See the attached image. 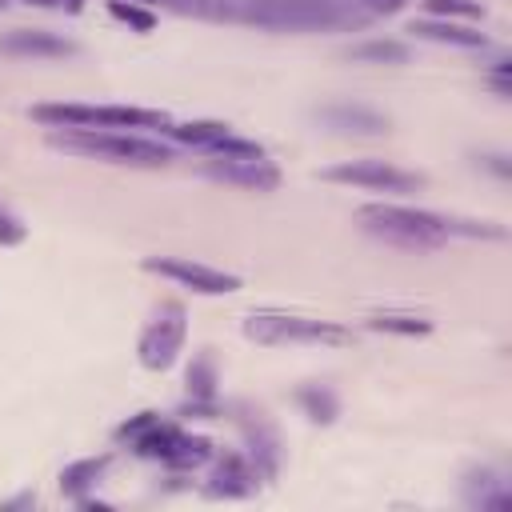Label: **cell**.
Returning <instances> with one entry per match:
<instances>
[{
	"mask_svg": "<svg viewBox=\"0 0 512 512\" xmlns=\"http://www.w3.org/2000/svg\"><path fill=\"white\" fill-rule=\"evenodd\" d=\"M356 220L368 236L392 244V248H408V252H436L444 248L452 236H488L500 240L504 228H492L484 220H452L428 208H408V204H360Z\"/></svg>",
	"mask_w": 512,
	"mask_h": 512,
	"instance_id": "obj_1",
	"label": "cell"
},
{
	"mask_svg": "<svg viewBox=\"0 0 512 512\" xmlns=\"http://www.w3.org/2000/svg\"><path fill=\"white\" fill-rule=\"evenodd\" d=\"M48 144L76 156L104 160V164H128V168H164L172 160L164 144L136 132H116V128H52Z\"/></svg>",
	"mask_w": 512,
	"mask_h": 512,
	"instance_id": "obj_2",
	"label": "cell"
},
{
	"mask_svg": "<svg viewBox=\"0 0 512 512\" xmlns=\"http://www.w3.org/2000/svg\"><path fill=\"white\" fill-rule=\"evenodd\" d=\"M244 336L264 344V348H284V344H316V348H344L352 344V328L336 324V320H320V316H304V312H252L244 316Z\"/></svg>",
	"mask_w": 512,
	"mask_h": 512,
	"instance_id": "obj_3",
	"label": "cell"
},
{
	"mask_svg": "<svg viewBox=\"0 0 512 512\" xmlns=\"http://www.w3.org/2000/svg\"><path fill=\"white\" fill-rule=\"evenodd\" d=\"M32 120L48 128H168L172 120L152 108H128V104H36Z\"/></svg>",
	"mask_w": 512,
	"mask_h": 512,
	"instance_id": "obj_4",
	"label": "cell"
},
{
	"mask_svg": "<svg viewBox=\"0 0 512 512\" xmlns=\"http://www.w3.org/2000/svg\"><path fill=\"white\" fill-rule=\"evenodd\" d=\"M184 340H188V312H184V304L164 300L148 316V324L140 328V336H136V360H140V368L168 372L180 360Z\"/></svg>",
	"mask_w": 512,
	"mask_h": 512,
	"instance_id": "obj_5",
	"label": "cell"
},
{
	"mask_svg": "<svg viewBox=\"0 0 512 512\" xmlns=\"http://www.w3.org/2000/svg\"><path fill=\"white\" fill-rule=\"evenodd\" d=\"M240 16L272 32H320L340 24V4L336 0H248Z\"/></svg>",
	"mask_w": 512,
	"mask_h": 512,
	"instance_id": "obj_6",
	"label": "cell"
},
{
	"mask_svg": "<svg viewBox=\"0 0 512 512\" xmlns=\"http://www.w3.org/2000/svg\"><path fill=\"white\" fill-rule=\"evenodd\" d=\"M140 268L152 272V276H164L180 288H192L196 296H228V292L240 288L236 272H224V268H212V264H200V260H188V256H144Z\"/></svg>",
	"mask_w": 512,
	"mask_h": 512,
	"instance_id": "obj_7",
	"label": "cell"
},
{
	"mask_svg": "<svg viewBox=\"0 0 512 512\" xmlns=\"http://www.w3.org/2000/svg\"><path fill=\"white\" fill-rule=\"evenodd\" d=\"M328 184H348V188H368V192H416L424 188V176L404 172L388 160H340L320 172Z\"/></svg>",
	"mask_w": 512,
	"mask_h": 512,
	"instance_id": "obj_8",
	"label": "cell"
},
{
	"mask_svg": "<svg viewBox=\"0 0 512 512\" xmlns=\"http://www.w3.org/2000/svg\"><path fill=\"white\" fill-rule=\"evenodd\" d=\"M204 176L220 180V184L248 188V192L280 188V168L268 160V152H256V156H208L204 160Z\"/></svg>",
	"mask_w": 512,
	"mask_h": 512,
	"instance_id": "obj_9",
	"label": "cell"
},
{
	"mask_svg": "<svg viewBox=\"0 0 512 512\" xmlns=\"http://www.w3.org/2000/svg\"><path fill=\"white\" fill-rule=\"evenodd\" d=\"M260 472L248 456H236V452H224L216 456L212 452V468H208V480H204V496L212 500H240V496H252L260 488Z\"/></svg>",
	"mask_w": 512,
	"mask_h": 512,
	"instance_id": "obj_10",
	"label": "cell"
},
{
	"mask_svg": "<svg viewBox=\"0 0 512 512\" xmlns=\"http://www.w3.org/2000/svg\"><path fill=\"white\" fill-rule=\"evenodd\" d=\"M320 124L340 136H380L388 132V116L364 104H328L320 108Z\"/></svg>",
	"mask_w": 512,
	"mask_h": 512,
	"instance_id": "obj_11",
	"label": "cell"
},
{
	"mask_svg": "<svg viewBox=\"0 0 512 512\" xmlns=\"http://www.w3.org/2000/svg\"><path fill=\"white\" fill-rule=\"evenodd\" d=\"M0 52L8 56H44V60H56V56H72L76 44L56 36V32H44V28H12L0 36Z\"/></svg>",
	"mask_w": 512,
	"mask_h": 512,
	"instance_id": "obj_12",
	"label": "cell"
},
{
	"mask_svg": "<svg viewBox=\"0 0 512 512\" xmlns=\"http://www.w3.org/2000/svg\"><path fill=\"white\" fill-rule=\"evenodd\" d=\"M208 460H212V440H208V436H192V432H184L180 424L172 428V436H168V444H164V452H160V464H168V468H176V472L200 468V464H208Z\"/></svg>",
	"mask_w": 512,
	"mask_h": 512,
	"instance_id": "obj_13",
	"label": "cell"
},
{
	"mask_svg": "<svg viewBox=\"0 0 512 512\" xmlns=\"http://www.w3.org/2000/svg\"><path fill=\"white\" fill-rule=\"evenodd\" d=\"M464 500H468L472 508H484V512H500V508L512 504L508 484H504L500 472H492V468L468 472V480H464Z\"/></svg>",
	"mask_w": 512,
	"mask_h": 512,
	"instance_id": "obj_14",
	"label": "cell"
},
{
	"mask_svg": "<svg viewBox=\"0 0 512 512\" xmlns=\"http://www.w3.org/2000/svg\"><path fill=\"white\" fill-rule=\"evenodd\" d=\"M412 32L420 36V40H436V44H452V48H484L488 44V36L480 32V28H472V24H456V20H416L412 24Z\"/></svg>",
	"mask_w": 512,
	"mask_h": 512,
	"instance_id": "obj_15",
	"label": "cell"
},
{
	"mask_svg": "<svg viewBox=\"0 0 512 512\" xmlns=\"http://www.w3.org/2000/svg\"><path fill=\"white\" fill-rule=\"evenodd\" d=\"M228 132H232V128H228V124H220V120H184V124H176V120H172V124L164 128V136H168V140L188 144V148H200V152L216 148Z\"/></svg>",
	"mask_w": 512,
	"mask_h": 512,
	"instance_id": "obj_16",
	"label": "cell"
},
{
	"mask_svg": "<svg viewBox=\"0 0 512 512\" xmlns=\"http://www.w3.org/2000/svg\"><path fill=\"white\" fill-rule=\"evenodd\" d=\"M104 472H108V456H84V460H72V464L60 468V492L72 496V500H80L88 488L100 484Z\"/></svg>",
	"mask_w": 512,
	"mask_h": 512,
	"instance_id": "obj_17",
	"label": "cell"
},
{
	"mask_svg": "<svg viewBox=\"0 0 512 512\" xmlns=\"http://www.w3.org/2000/svg\"><path fill=\"white\" fill-rule=\"evenodd\" d=\"M364 328L388 332V336H428L432 320L416 316V312H372V316H364Z\"/></svg>",
	"mask_w": 512,
	"mask_h": 512,
	"instance_id": "obj_18",
	"label": "cell"
},
{
	"mask_svg": "<svg viewBox=\"0 0 512 512\" xmlns=\"http://www.w3.org/2000/svg\"><path fill=\"white\" fill-rule=\"evenodd\" d=\"M188 396H192V408H212V400H216V360H212V352H200L196 364L188 368Z\"/></svg>",
	"mask_w": 512,
	"mask_h": 512,
	"instance_id": "obj_19",
	"label": "cell"
},
{
	"mask_svg": "<svg viewBox=\"0 0 512 512\" xmlns=\"http://www.w3.org/2000/svg\"><path fill=\"white\" fill-rule=\"evenodd\" d=\"M296 400H300L304 416H308V420H316V424H332V420H336V412H340V404H336L332 388H324V384H304V388L296 392Z\"/></svg>",
	"mask_w": 512,
	"mask_h": 512,
	"instance_id": "obj_20",
	"label": "cell"
},
{
	"mask_svg": "<svg viewBox=\"0 0 512 512\" xmlns=\"http://www.w3.org/2000/svg\"><path fill=\"white\" fill-rule=\"evenodd\" d=\"M348 56L364 60V64H404L408 60V44H400V40H368V44H356Z\"/></svg>",
	"mask_w": 512,
	"mask_h": 512,
	"instance_id": "obj_21",
	"label": "cell"
},
{
	"mask_svg": "<svg viewBox=\"0 0 512 512\" xmlns=\"http://www.w3.org/2000/svg\"><path fill=\"white\" fill-rule=\"evenodd\" d=\"M108 12H112V20H120V24H128V28H136V32H152V28H156L152 8H144V4H132V0H108Z\"/></svg>",
	"mask_w": 512,
	"mask_h": 512,
	"instance_id": "obj_22",
	"label": "cell"
},
{
	"mask_svg": "<svg viewBox=\"0 0 512 512\" xmlns=\"http://www.w3.org/2000/svg\"><path fill=\"white\" fill-rule=\"evenodd\" d=\"M428 8H432L440 20H448V16H468V20H476V16H480V4H472V0H428Z\"/></svg>",
	"mask_w": 512,
	"mask_h": 512,
	"instance_id": "obj_23",
	"label": "cell"
},
{
	"mask_svg": "<svg viewBox=\"0 0 512 512\" xmlns=\"http://www.w3.org/2000/svg\"><path fill=\"white\" fill-rule=\"evenodd\" d=\"M28 236V228L8 212V208H0V248H12V244H20Z\"/></svg>",
	"mask_w": 512,
	"mask_h": 512,
	"instance_id": "obj_24",
	"label": "cell"
},
{
	"mask_svg": "<svg viewBox=\"0 0 512 512\" xmlns=\"http://www.w3.org/2000/svg\"><path fill=\"white\" fill-rule=\"evenodd\" d=\"M24 4H36V8H60V12H80L84 0H24Z\"/></svg>",
	"mask_w": 512,
	"mask_h": 512,
	"instance_id": "obj_25",
	"label": "cell"
},
{
	"mask_svg": "<svg viewBox=\"0 0 512 512\" xmlns=\"http://www.w3.org/2000/svg\"><path fill=\"white\" fill-rule=\"evenodd\" d=\"M408 0H364V8L368 12H380V16H388V12H400Z\"/></svg>",
	"mask_w": 512,
	"mask_h": 512,
	"instance_id": "obj_26",
	"label": "cell"
},
{
	"mask_svg": "<svg viewBox=\"0 0 512 512\" xmlns=\"http://www.w3.org/2000/svg\"><path fill=\"white\" fill-rule=\"evenodd\" d=\"M132 4H144V8H156V4H164V0H132Z\"/></svg>",
	"mask_w": 512,
	"mask_h": 512,
	"instance_id": "obj_27",
	"label": "cell"
},
{
	"mask_svg": "<svg viewBox=\"0 0 512 512\" xmlns=\"http://www.w3.org/2000/svg\"><path fill=\"white\" fill-rule=\"evenodd\" d=\"M4 4H8V0H0V8H4Z\"/></svg>",
	"mask_w": 512,
	"mask_h": 512,
	"instance_id": "obj_28",
	"label": "cell"
}]
</instances>
